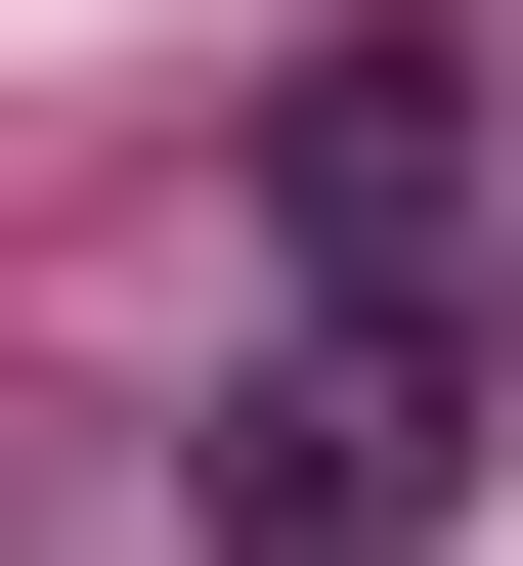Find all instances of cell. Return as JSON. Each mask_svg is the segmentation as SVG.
<instances>
[{"label": "cell", "mask_w": 523, "mask_h": 566, "mask_svg": "<svg viewBox=\"0 0 523 566\" xmlns=\"http://www.w3.org/2000/svg\"><path fill=\"white\" fill-rule=\"evenodd\" d=\"M175 523H219V566H437V523H480V349H393V305H305V349H219V436H175Z\"/></svg>", "instance_id": "6da1fadb"}]
</instances>
